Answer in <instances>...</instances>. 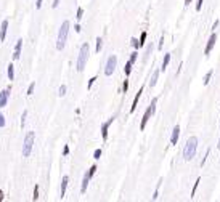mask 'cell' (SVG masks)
I'll return each instance as SVG.
<instances>
[{
	"instance_id": "obj_7",
	"label": "cell",
	"mask_w": 220,
	"mask_h": 202,
	"mask_svg": "<svg viewBox=\"0 0 220 202\" xmlns=\"http://www.w3.org/2000/svg\"><path fill=\"white\" fill-rule=\"evenodd\" d=\"M8 98H10V87L0 92V108L6 106V103H8Z\"/></svg>"
},
{
	"instance_id": "obj_35",
	"label": "cell",
	"mask_w": 220,
	"mask_h": 202,
	"mask_svg": "<svg viewBox=\"0 0 220 202\" xmlns=\"http://www.w3.org/2000/svg\"><path fill=\"white\" fill-rule=\"evenodd\" d=\"M95 172H96V165L90 167V170H88V175H90V177H93V175H95Z\"/></svg>"
},
{
	"instance_id": "obj_16",
	"label": "cell",
	"mask_w": 220,
	"mask_h": 202,
	"mask_svg": "<svg viewBox=\"0 0 220 202\" xmlns=\"http://www.w3.org/2000/svg\"><path fill=\"white\" fill-rule=\"evenodd\" d=\"M159 74H161V71H154V72H153V75H151V80H150V87H154L156 83H158Z\"/></svg>"
},
{
	"instance_id": "obj_15",
	"label": "cell",
	"mask_w": 220,
	"mask_h": 202,
	"mask_svg": "<svg viewBox=\"0 0 220 202\" xmlns=\"http://www.w3.org/2000/svg\"><path fill=\"white\" fill-rule=\"evenodd\" d=\"M68 183H69V178L68 177H63L61 180V197L66 196V188H68Z\"/></svg>"
},
{
	"instance_id": "obj_24",
	"label": "cell",
	"mask_w": 220,
	"mask_h": 202,
	"mask_svg": "<svg viewBox=\"0 0 220 202\" xmlns=\"http://www.w3.org/2000/svg\"><path fill=\"white\" fill-rule=\"evenodd\" d=\"M199 181H201V178H198V180H196V183H194V186H193V189H191V197H194V194H196V189H198V185H199Z\"/></svg>"
},
{
	"instance_id": "obj_6",
	"label": "cell",
	"mask_w": 220,
	"mask_h": 202,
	"mask_svg": "<svg viewBox=\"0 0 220 202\" xmlns=\"http://www.w3.org/2000/svg\"><path fill=\"white\" fill-rule=\"evenodd\" d=\"M215 42H217V34H212V36L209 37V40H207V45H206V50H204V55H206V56H209V53L212 51V48H214Z\"/></svg>"
},
{
	"instance_id": "obj_21",
	"label": "cell",
	"mask_w": 220,
	"mask_h": 202,
	"mask_svg": "<svg viewBox=\"0 0 220 202\" xmlns=\"http://www.w3.org/2000/svg\"><path fill=\"white\" fill-rule=\"evenodd\" d=\"M132 63L130 61H127V64H125V69H124V72H125V75H130V72H132Z\"/></svg>"
},
{
	"instance_id": "obj_27",
	"label": "cell",
	"mask_w": 220,
	"mask_h": 202,
	"mask_svg": "<svg viewBox=\"0 0 220 202\" xmlns=\"http://www.w3.org/2000/svg\"><path fill=\"white\" fill-rule=\"evenodd\" d=\"M156 104H158V98H153V101H151V104H150V108H151V111H153V114L156 112Z\"/></svg>"
},
{
	"instance_id": "obj_3",
	"label": "cell",
	"mask_w": 220,
	"mask_h": 202,
	"mask_svg": "<svg viewBox=\"0 0 220 202\" xmlns=\"http://www.w3.org/2000/svg\"><path fill=\"white\" fill-rule=\"evenodd\" d=\"M68 36H69V21H65L60 27L58 32V40H56V50H63L66 47L68 42Z\"/></svg>"
},
{
	"instance_id": "obj_43",
	"label": "cell",
	"mask_w": 220,
	"mask_h": 202,
	"mask_svg": "<svg viewBox=\"0 0 220 202\" xmlns=\"http://www.w3.org/2000/svg\"><path fill=\"white\" fill-rule=\"evenodd\" d=\"M162 45H164V37H161V40H159V45H158V48H159V50L162 48Z\"/></svg>"
},
{
	"instance_id": "obj_46",
	"label": "cell",
	"mask_w": 220,
	"mask_h": 202,
	"mask_svg": "<svg viewBox=\"0 0 220 202\" xmlns=\"http://www.w3.org/2000/svg\"><path fill=\"white\" fill-rule=\"evenodd\" d=\"M193 0H185V5H188V3H191Z\"/></svg>"
},
{
	"instance_id": "obj_41",
	"label": "cell",
	"mask_w": 220,
	"mask_h": 202,
	"mask_svg": "<svg viewBox=\"0 0 220 202\" xmlns=\"http://www.w3.org/2000/svg\"><path fill=\"white\" fill-rule=\"evenodd\" d=\"M42 2H44V0H37V2H35V8H37V10L42 8Z\"/></svg>"
},
{
	"instance_id": "obj_23",
	"label": "cell",
	"mask_w": 220,
	"mask_h": 202,
	"mask_svg": "<svg viewBox=\"0 0 220 202\" xmlns=\"http://www.w3.org/2000/svg\"><path fill=\"white\" fill-rule=\"evenodd\" d=\"M26 119H27V111H23V116H21V127L23 128L26 125Z\"/></svg>"
},
{
	"instance_id": "obj_30",
	"label": "cell",
	"mask_w": 220,
	"mask_h": 202,
	"mask_svg": "<svg viewBox=\"0 0 220 202\" xmlns=\"http://www.w3.org/2000/svg\"><path fill=\"white\" fill-rule=\"evenodd\" d=\"M34 90H35V82H32L31 85H29V88H27V95H32Z\"/></svg>"
},
{
	"instance_id": "obj_28",
	"label": "cell",
	"mask_w": 220,
	"mask_h": 202,
	"mask_svg": "<svg viewBox=\"0 0 220 202\" xmlns=\"http://www.w3.org/2000/svg\"><path fill=\"white\" fill-rule=\"evenodd\" d=\"M137 58H138V53H137V51H133V53L130 55V59H129V61H130V63H132V64H133V63H135V61H137Z\"/></svg>"
},
{
	"instance_id": "obj_37",
	"label": "cell",
	"mask_w": 220,
	"mask_h": 202,
	"mask_svg": "<svg viewBox=\"0 0 220 202\" xmlns=\"http://www.w3.org/2000/svg\"><path fill=\"white\" fill-rule=\"evenodd\" d=\"M129 90V80H124V85H122V92H127Z\"/></svg>"
},
{
	"instance_id": "obj_40",
	"label": "cell",
	"mask_w": 220,
	"mask_h": 202,
	"mask_svg": "<svg viewBox=\"0 0 220 202\" xmlns=\"http://www.w3.org/2000/svg\"><path fill=\"white\" fill-rule=\"evenodd\" d=\"M68 154H69V146L66 144L65 148H63V156H68Z\"/></svg>"
},
{
	"instance_id": "obj_31",
	"label": "cell",
	"mask_w": 220,
	"mask_h": 202,
	"mask_svg": "<svg viewBox=\"0 0 220 202\" xmlns=\"http://www.w3.org/2000/svg\"><path fill=\"white\" fill-rule=\"evenodd\" d=\"M82 15H84V8H77V13H76V18L81 21V18H82Z\"/></svg>"
},
{
	"instance_id": "obj_36",
	"label": "cell",
	"mask_w": 220,
	"mask_h": 202,
	"mask_svg": "<svg viewBox=\"0 0 220 202\" xmlns=\"http://www.w3.org/2000/svg\"><path fill=\"white\" fill-rule=\"evenodd\" d=\"M2 127H5V117H3V114L0 112V128Z\"/></svg>"
},
{
	"instance_id": "obj_42",
	"label": "cell",
	"mask_w": 220,
	"mask_h": 202,
	"mask_svg": "<svg viewBox=\"0 0 220 202\" xmlns=\"http://www.w3.org/2000/svg\"><path fill=\"white\" fill-rule=\"evenodd\" d=\"M60 2H61V0H53V3H52V8H56V6L60 5Z\"/></svg>"
},
{
	"instance_id": "obj_5",
	"label": "cell",
	"mask_w": 220,
	"mask_h": 202,
	"mask_svg": "<svg viewBox=\"0 0 220 202\" xmlns=\"http://www.w3.org/2000/svg\"><path fill=\"white\" fill-rule=\"evenodd\" d=\"M116 64H117V56H116V55H111V56L106 59V66H104V75H106V77H109V75L114 74Z\"/></svg>"
},
{
	"instance_id": "obj_34",
	"label": "cell",
	"mask_w": 220,
	"mask_h": 202,
	"mask_svg": "<svg viewBox=\"0 0 220 202\" xmlns=\"http://www.w3.org/2000/svg\"><path fill=\"white\" fill-rule=\"evenodd\" d=\"M93 157H95V159H100V157H101V149H95Z\"/></svg>"
},
{
	"instance_id": "obj_47",
	"label": "cell",
	"mask_w": 220,
	"mask_h": 202,
	"mask_svg": "<svg viewBox=\"0 0 220 202\" xmlns=\"http://www.w3.org/2000/svg\"><path fill=\"white\" fill-rule=\"evenodd\" d=\"M217 148L220 149V138H218V143H217Z\"/></svg>"
},
{
	"instance_id": "obj_20",
	"label": "cell",
	"mask_w": 220,
	"mask_h": 202,
	"mask_svg": "<svg viewBox=\"0 0 220 202\" xmlns=\"http://www.w3.org/2000/svg\"><path fill=\"white\" fill-rule=\"evenodd\" d=\"M101 47H103V39L98 37V39H96V48H95V51H96V53L101 51Z\"/></svg>"
},
{
	"instance_id": "obj_25",
	"label": "cell",
	"mask_w": 220,
	"mask_h": 202,
	"mask_svg": "<svg viewBox=\"0 0 220 202\" xmlns=\"http://www.w3.org/2000/svg\"><path fill=\"white\" fill-rule=\"evenodd\" d=\"M145 40H146V32H141V36H140V47H145Z\"/></svg>"
},
{
	"instance_id": "obj_14",
	"label": "cell",
	"mask_w": 220,
	"mask_h": 202,
	"mask_svg": "<svg viewBox=\"0 0 220 202\" xmlns=\"http://www.w3.org/2000/svg\"><path fill=\"white\" fill-rule=\"evenodd\" d=\"M141 93H143V87H141L140 90H138V93L135 95V100H133V103H132V108H130V112H133V111L137 109V104H138V100H140V96H141Z\"/></svg>"
},
{
	"instance_id": "obj_1",
	"label": "cell",
	"mask_w": 220,
	"mask_h": 202,
	"mask_svg": "<svg viewBox=\"0 0 220 202\" xmlns=\"http://www.w3.org/2000/svg\"><path fill=\"white\" fill-rule=\"evenodd\" d=\"M196 151H198V138L190 136L187 140L185 148H183V159H185V161H191V159L196 156Z\"/></svg>"
},
{
	"instance_id": "obj_44",
	"label": "cell",
	"mask_w": 220,
	"mask_h": 202,
	"mask_svg": "<svg viewBox=\"0 0 220 202\" xmlns=\"http://www.w3.org/2000/svg\"><path fill=\"white\" fill-rule=\"evenodd\" d=\"M74 29H76V32H81V31H82V27H81V24H76V26H74Z\"/></svg>"
},
{
	"instance_id": "obj_13",
	"label": "cell",
	"mask_w": 220,
	"mask_h": 202,
	"mask_svg": "<svg viewBox=\"0 0 220 202\" xmlns=\"http://www.w3.org/2000/svg\"><path fill=\"white\" fill-rule=\"evenodd\" d=\"M90 175H88V172L87 173H85V175H84V178H82V185H81V192L84 194L85 191H87V186H88V181H90Z\"/></svg>"
},
{
	"instance_id": "obj_8",
	"label": "cell",
	"mask_w": 220,
	"mask_h": 202,
	"mask_svg": "<svg viewBox=\"0 0 220 202\" xmlns=\"http://www.w3.org/2000/svg\"><path fill=\"white\" fill-rule=\"evenodd\" d=\"M151 116H153V111H151V108H148L145 111V114H143V119H141V122H140V130H145V127H146V124H148Z\"/></svg>"
},
{
	"instance_id": "obj_26",
	"label": "cell",
	"mask_w": 220,
	"mask_h": 202,
	"mask_svg": "<svg viewBox=\"0 0 220 202\" xmlns=\"http://www.w3.org/2000/svg\"><path fill=\"white\" fill-rule=\"evenodd\" d=\"M151 51H153V45L150 44V45L146 47V51H145V59H148V56L151 55Z\"/></svg>"
},
{
	"instance_id": "obj_10",
	"label": "cell",
	"mask_w": 220,
	"mask_h": 202,
	"mask_svg": "<svg viewBox=\"0 0 220 202\" xmlns=\"http://www.w3.org/2000/svg\"><path fill=\"white\" fill-rule=\"evenodd\" d=\"M179 136H180V127L179 125H175L174 130H172V136H170V144H177V141H179Z\"/></svg>"
},
{
	"instance_id": "obj_39",
	"label": "cell",
	"mask_w": 220,
	"mask_h": 202,
	"mask_svg": "<svg viewBox=\"0 0 220 202\" xmlns=\"http://www.w3.org/2000/svg\"><path fill=\"white\" fill-rule=\"evenodd\" d=\"M95 80H96V77H92V79L88 80V85H87V88H88V90L92 88V85H93V82H95Z\"/></svg>"
},
{
	"instance_id": "obj_32",
	"label": "cell",
	"mask_w": 220,
	"mask_h": 202,
	"mask_svg": "<svg viewBox=\"0 0 220 202\" xmlns=\"http://www.w3.org/2000/svg\"><path fill=\"white\" fill-rule=\"evenodd\" d=\"M66 90H68V88H66V85H61V87H60V93H58V95H60V96H65V95H66Z\"/></svg>"
},
{
	"instance_id": "obj_2",
	"label": "cell",
	"mask_w": 220,
	"mask_h": 202,
	"mask_svg": "<svg viewBox=\"0 0 220 202\" xmlns=\"http://www.w3.org/2000/svg\"><path fill=\"white\" fill-rule=\"evenodd\" d=\"M88 56H90V47H88V44H84L81 47L79 56H77V63H76V69L79 72H82L85 69V64H87V61H88Z\"/></svg>"
},
{
	"instance_id": "obj_4",
	"label": "cell",
	"mask_w": 220,
	"mask_h": 202,
	"mask_svg": "<svg viewBox=\"0 0 220 202\" xmlns=\"http://www.w3.org/2000/svg\"><path fill=\"white\" fill-rule=\"evenodd\" d=\"M34 138H35L34 131H27L26 136H24V143H23V156L24 157H29L31 156L32 146H34Z\"/></svg>"
},
{
	"instance_id": "obj_12",
	"label": "cell",
	"mask_w": 220,
	"mask_h": 202,
	"mask_svg": "<svg viewBox=\"0 0 220 202\" xmlns=\"http://www.w3.org/2000/svg\"><path fill=\"white\" fill-rule=\"evenodd\" d=\"M21 50H23V40H18L16 42V47H15V53H13V59H19L21 56Z\"/></svg>"
},
{
	"instance_id": "obj_38",
	"label": "cell",
	"mask_w": 220,
	"mask_h": 202,
	"mask_svg": "<svg viewBox=\"0 0 220 202\" xmlns=\"http://www.w3.org/2000/svg\"><path fill=\"white\" fill-rule=\"evenodd\" d=\"M202 2H204V0H198V3H196V11H199V10H201Z\"/></svg>"
},
{
	"instance_id": "obj_18",
	"label": "cell",
	"mask_w": 220,
	"mask_h": 202,
	"mask_svg": "<svg viewBox=\"0 0 220 202\" xmlns=\"http://www.w3.org/2000/svg\"><path fill=\"white\" fill-rule=\"evenodd\" d=\"M8 79L15 80V66L13 64H8Z\"/></svg>"
},
{
	"instance_id": "obj_22",
	"label": "cell",
	"mask_w": 220,
	"mask_h": 202,
	"mask_svg": "<svg viewBox=\"0 0 220 202\" xmlns=\"http://www.w3.org/2000/svg\"><path fill=\"white\" fill-rule=\"evenodd\" d=\"M161 183H162V180H159L158 188H156V191H154V194H153V200H158V197H159V186H161Z\"/></svg>"
},
{
	"instance_id": "obj_29",
	"label": "cell",
	"mask_w": 220,
	"mask_h": 202,
	"mask_svg": "<svg viewBox=\"0 0 220 202\" xmlns=\"http://www.w3.org/2000/svg\"><path fill=\"white\" fill-rule=\"evenodd\" d=\"M130 44H132V47H133V48H140V42H138L137 39H133V37H132Z\"/></svg>"
},
{
	"instance_id": "obj_45",
	"label": "cell",
	"mask_w": 220,
	"mask_h": 202,
	"mask_svg": "<svg viewBox=\"0 0 220 202\" xmlns=\"http://www.w3.org/2000/svg\"><path fill=\"white\" fill-rule=\"evenodd\" d=\"M0 200H3V191H0Z\"/></svg>"
},
{
	"instance_id": "obj_17",
	"label": "cell",
	"mask_w": 220,
	"mask_h": 202,
	"mask_svg": "<svg viewBox=\"0 0 220 202\" xmlns=\"http://www.w3.org/2000/svg\"><path fill=\"white\" fill-rule=\"evenodd\" d=\"M169 63H170V53H166V55H164V59H162V67H161V71H166L167 66H169Z\"/></svg>"
},
{
	"instance_id": "obj_9",
	"label": "cell",
	"mask_w": 220,
	"mask_h": 202,
	"mask_svg": "<svg viewBox=\"0 0 220 202\" xmlns=\"http://www.w3.org/2000/svg\"><path fill=\"white\" fill-rule=\"evenodd\" d=\"M114 119H116V117H111V119H108V122H104L101 125V136H103V140L108 138V128H109V125L114 122Z\"/></svg>"
},
{
	"instance_id": "obj_11",
	"label": "cell",
	"mask_w": 220,
	"mask_h": 202,
	"mask_svg": "<svg viewBox=\"0 0 220 202\" xmlns=\"http://www.w3.org/2000/svg\"><path fill=\"white\" fill-rule=\"evenodd\" d=\"M6 31H8V21L3 19L2 26H0V40L2 42H5V39H6Z\"/></svg>"
},
{
	"instance_id": "obj_33",
	"label": "cell",
	"mask_w": 220,
	"mask_h": 202,
	"mask_svg": "<svg viewBox=\"0 0 220 202\" xmlns=\"http://www.w3.org/2000/svg\"><path fill=\"white\" fill-rule=\"evenodd\" d=\"M32 199H34V200H37V199H39V186H35V188H34V196H32Z\"/></svg>"
},
{
	"instance_id": "obj_19",
	"label": "cell",
	"mask_w": 220,
	"mask_h": 202,
	"mask_svg": "<svg viewBox=\"0 0 220 202\" xmlns=\"http://www.w3.org/2000/svg\"><path fill=\"white\" fill-rule=\"evenodd\" d=\"M212 74H214V71L210 69V71L204 75V80H202V83H204V85H207V83H209V80H210V77H212Z\"/></svg>"
}]
</instances>
